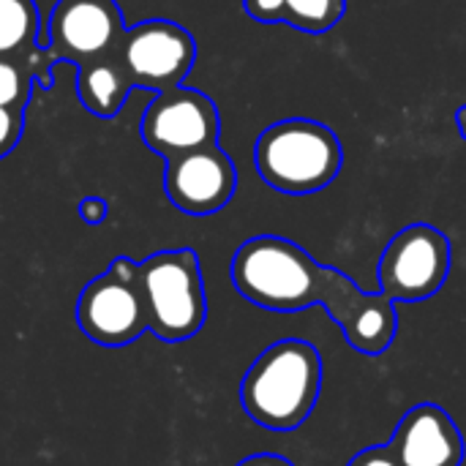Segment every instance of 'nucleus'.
I'll list each match as a JSON object with an SVG mask.
<instances>
[{
    "mask_svg": "<svg viewBox=\"0 0 466 466\" xmlns=\"http://www.w3.org/2000/svg\"><path fill=\"white\" fill-rule=\"evenodd\" d=\"M246 14L254 22L262 25H281V11H284V0H243Z\"/></svg>",
    "mask_w": 466,
    "mask_h": 466,
    "instance_id": "obj_17",
    "label": "nucleus"
},
{
    "mask_svg": "<svg viewBox=\"0 0 466 466\" xmlns=\"http://www.w3.org/2000/svg\"><path fill=\"white\" fill-rule=\"evenodd\" d=\"M131 90L134 85L117 57V49L76 66V96L96 117H115Z\"/></svg>",
    "mask_w": 466,
    "mask_h": 466,
    "instance_id": "obj_12",
    "label": "nucleus"
},
{
    "mask_svg": "<svg viewBox=\"0 0 466 466\" xmlns=\"http://www.w3.org/2000/svg\"><path fill=\"white\" fill-rule=\"evenodd\" d=\"M117 57L134 90L180 87L197 63L194 35L172 19H145L123 30Z\"/></svg>",
    "mask_w": 466,
    "mask_h": 466,
    "instance_id": "obj_7",
    "label": "nucleus"
},
{
    "mask_svg": "<svg viewBox=\"0 0 466 466\" xmlns=\"http://www.w3.org/2000/svg\"><path fill=\"white\" fill-rule=\"evenodd\" d=\"M451 262L453 248L442 229L410 224L390 238L380 257V292L393 303H423L445 287Z\"/></svg>",
    "mask_w": 466,
    "mask_h": 466,
    "instance_id": "obj_6",
    "label": "nucleus"
},
{
    "mask_svg": "<svg viewBox=\"0 0 466 466\" xmlns=\"http://www.w3.org/2000/svg\"><path fill=\"white\" fill-rule=\"evenodd\" d=\"M235 466H295L284 456H273V453H259V456H248Z\"/></svg>",
    "mask_w": 466,
    "mask_h": 466,
    "instance_id": "obj_20",
    "label": "nucleus"
},
{
    "mask_svg": "<svg viewBox=\"0 0 466 466\" xmlns=\"http://www.w3.org/2000/svg\"><path fill=\"white\" fill-rule=\"evenodd\" d=\"M76 325L98 347H128L147 330V311L139 287V262L115 257L109 270L96 276L76 300Z\"/></svg>",
    "mask_w": 466,
    "mask_h": 466,
    "instance_id": "obj_5",
    "label": "nucleus"
},
{
    "mask_svg": "<svg viewBox=\"0 0 466 466\" xmlns=\"http://www.w3.org/2000/svg\"><path fill=\"white\" fill-rule=\"evenodd\" d=\"M41 55L38 49H33L25 57H3L0 55V106H11L25 112L27 101H30V85L33 76H41L44 85L49 87V74L46 66H41Z\"/></svg>",
    "mask_w": 466,
    "mask_h": 466,
    "instance_id": "obj_14",
    "label": "nucleus"
},
{
    "mask_svg": "<svg viewBox=\"0 0 466 466\" xmlns=\"http://www.w3.org/2000/svg\"><path fill=\"white\" fill-rule=\"evenodd\" d=\"M388 451L401 466H461L466 448L456 420L442 407L418 404L399 420Z\"/></svg>",
    "mask_w": 466,
    "mask_h": 466,
    "instance_id": "obj_11",
    "label": "nucleus"
},
{
    "mask_svg": "<svg viewBox=\"0 0 466 466\" xmlns=\"http://www.w3.org/2000/svg\"><path fill=\"white\" fill-rule=\"evenodd\" d=\"M76 210H79V218H82V221H87V224H101V221L106 218V213H109V205H106L104 199H98V197H90V199H82Z\"/></svg>",
    "mask_w": 466,
    "mask_h": 466,
    "instance_id": "obj_19",
    "label": "nucleus"
},
{
    "mask_svg": "<svg viewBox=\"0 0 466 466\" xmlns=\"http://www.w3.org/2000/svg\"><path fill=\"white\" fill-rule=\"evenodd\" d=\"M322 355L303 339H281L259 352L240 382L243 412L268 431H298L322 393Z\"/></svg>",
    "mask_w": 466,
    "mask_h": 466,
    "instance_id": "obj_2",
    "label": "nucleus"
},
{
    "mask_svg": "<svg viewBox=\"0 0 466 466\" xmlns=\"http://www.w3.org/2000/svg\"><path fill=\"white\" fill-rule=\"evenodd\" d=\"M167 199L188 216H210L227 208L238 191L235 161L218 147H197L167 158L164 169Z\"/></svg>",
    "mask_w": 466,
    "mask_h": 466,
    "instance_id": "obj_9",
    "label": "nucleus"
},
{
    "mask_svg": "<svg viewBox=\"0 0 466 466\" xmlns=\"http://www.w3.org/2000/svg\"><path fill=\"white\" fill-rule=\"evenodd\" d=\"M238 295L265 311L292 314L322 306L347 344L366 358L390 350L399 317L382 292H363L344 270L317 262L303 246L279 235L246 240L229 268Z\"/></svg>",
    "mask_w": 466,
    "mask_h": 466,
    "instance_id": "obj_1",
    "label": "nucleus"
},
{
    "mask_svg": "<svg viewBox=\"0 0 466 466\" xmlns=\"http://www.w3.org/2000/svg\"><path fill=\"white\" fill-rule=\"evenodd\" d=\"M347 466H401V464L393 459V453L388 451V445H382V448H366V451L355 453Z\"/></svg>",
    "mask_w": 466,
    "mask_h": 466,
    "instance_id": "obj_18",
    "label": "nucleus"
},
{
    "mask_svg": "<svg viewBox=\"0 0 466 466\" xmlns=\"http://www.w3.org/2000/svg\"><path fill=\"white\" fill-rule=\"evenodd\" d=\"M456 128H459L461 139H466V104H461V106L456 109Z\"/></svg>",
    "mask_w": 466,
    "mask_h": 466,
    "instance_id": "obj_21",
    "label": "nucleus"
},
{
    "mask_svg": "<svg viewBox=\"0 0 466 466\" xmlns=\"http://www.w3.org/2000/svg\"><path fill=\"white\" fill-rule=\"evenodd\" d=\"M38 11L33 0H0V55L25 57L35 49Z\"/></svg>",
    "mask_w": 466,
    "mask_h": 466,
    "instance_id": "obj_13",
    "label": "nucleus"
},
{
    "mask_svg": "<svg viewBox=\"0 0 466 466\" xmlns=\"http://www.w3.org/2000/svg\"><path fill=\"white\" fill-rule=\"evenodd\" d=\"M123 30L117 0H57L49 14L46 55L79 66L115 52Z\"/></svg>",
    "mask_w": 466,
    "mask_h": 466,
    "instance_id": "obj_10",
    "label": "nucleus"
},
{
    "mask_svg": "<svg viewBox=\"0 0 466 466\" xmlns=\"http://www.w3.org/2000/svg\"><path fill=\"white\" fill-rule=\"evenodd\" d=\"M221 117L210 96L194 87L156 93L139 120L142 142L164 161L197 147L218 145Z\"/></svg>",
    "mask_w": 466,
    "mask_h": 466,
    "instance_id": "obj_8",
    "label": "nucleus"
},
{
    "mask_svg": "<svg viewBox=\"0 0 466 466\" xmlns=\"http://www.w3.org/2000/svg\"><path fill=\"white\" fill-rule=\"evenodd\" d=\"M347 14V0H284L281 25H289L309 35L333 30Z\"/></svg>",
    "mask_w": 466,
    "mask_h": 466,
    "instance_id": "obj_15",
    "label": "nucleus"
},
{
    "mask_svg": "<svg viewBox=\"0 0 466 466\" xmlns=\"http://www.w3.org/2000/svg\"><path fill=\"white\" fill-rule=\"evenodd\" d=\"M254 164L270 188L281 194H314L339 177L344 147L330 126L311 117H287L259 134Z\"/></svg>",
    "mask_w": 466,
    "mask_h": 466,
    "instance_id": "obj_3",
    "label": "nucleus"
},
{
    "mask_svg": "<svg viewBox=\"0 0 466 466\" xmlns=\"http://www.w3.org/2000/svg\"><path fill=\"white\" fill-rule=\"evenodd\" d=\"M139 287L147 311V330L156 339L180 344L202 330L208 319V298L194 248L156 251L142 259Z\"/></svg>",
    "mask_w": 466,
    "mask_h": 466,
    "instance_id": "obj_4",
    "label": "nucleus"
},
{
    "mask_svg": "<svg viewBox=\"0 0 466 466\" xmlns=\"http://www.w3.org/2000/svg\"><path fill=\"white\" fill-rule=\"evenodd\" d=\"M25 131V112L0 106V158H5L22 139Z\"/></svg>",
    "mask_w": 466,
    "mask_h": 466,
    "instance_id": "obj_16",
    "label": "nucleus"
}]
</instances>
